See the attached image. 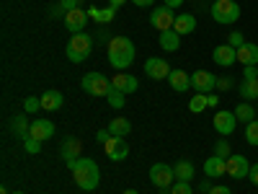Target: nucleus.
<instances>
[{"mask_svg": "<svg viewBox=\"0 0 258 194\" xmlns=\"http://www.w3.org/2000/svg\"><path fill=\"white\" fill-rule=\"evenodd\" d=\"M106 52H109L111 68H116V70H126L129 65L135 62V44H132V39H126V36H111Z\"/></svg>", "mask_w": 258, "mask_h": 194, "instance_id": "f257e3e1", "label": "nucleus"}, {"mask_svg": "<svg viewBox=\"0 0 258 194\" xmlns=\"http://www.w3.org/2000/svg\"><path fill=\"white\" fill-rule=\"evenodd\" d=\"M73 176H75V184L83 191H93L98 186V181H101L98 163L91 161V158H78L75 161V168H73Z\"/></svg>", "mask_w": 258, "mask_h": 194, "instance_id": "f03ea898", "label": "nucleus"}, {"mask_svg": "<svg viewBox=\"0 0 258 194\" xmlns=\"http://www.w3.org/2000/svg\"><path fill=\"white\" fill-rule=\"evenodd\" d=\"M91 52H93V36L85 34V31L73 34V39L68 41V47H64V55H68V60L75 62V65L85 62Z\"/></svg>", "mask_w": 258, "mask_h": 194, "instance_id": "7ed1b4c3", "label": "nucleus"}, {"mask_svg": "<svg viewBox=\"0 0 258 194\" xmlns=\"http://www.w3.org/2000/svg\"><path fill=\"white\" fill-rule=\"evenodd\" d=\"M212 18L217 21V24L230 26L240 18V6L235 3V0H214L212 3Z\"/></svg>", "mask_w": 258, "mask_h": 194, "instance_id": "20e7f679", "label": "nucleus"}, {"mask_svg": "<svg viewBox=\"0 0 258 194\" xmlns=\"http://www.w3.org/2000/svg\"><path fill=\"white\" fill-rule=\"evenodd\" d=\"M80 85H83V91L88 93V96L106 99V93L111 91V78H106V75H101V73H88V75H83Z\"/></svg>", "mask_w": 258, "mask_h": 194, "instance_id": "39448f33", "label": "nucleus"}, {"mask_svg": "<svg viewBox=\"0 0 258 194\" xmlns=\"http://www.w3.org/2000/svg\"><path fill=\"white\" fill-rule=\"evenodd\" d=\"M150 181H153L160 191L170 189L176 184V174H173V166H165V163H155L150 168Z\"/></svg>", "mask_w": 258, "mask_h": 194, "instance_id": "423d86ee", "label": "nucleus"}, {"mask_svg": "<svg viewBox=\"0 0 258 194\" xmlns=\"http://www.w3.org/2000/svg\"><path fill=\"white\" fill-rule=\"evenodd\" d=\"M150 26L158 29L160 34H163V31H170V29L176 26V13H173V8H168V6L155 8L153 13H150Z\"/></svg>", "mask_w": 258, "mask_h": 194, "instance_id": "0eeeda50", "label": "nucleus"}, {"mask_svg": "<svg viewBox=\"0 0 258 194\" xmlns=\"http://www.w3.org/2000/svg\"><path fill=\"white\" fill-rule=\"evenodd\" d=\"M145 75L153 78V80H168L170 65H168L163 57H150V60L145 62Z\"/></svg>", "mask_w": 258, "mask_h": 194, "instance_id": "6e6552de", "label": "nucleus"}, {"mask_svg": "<svg viewBox=\"0 0 258 194\" xmlns=\"http://www.w3.org/2000/svg\"><path fill=\"white\" fill-rule=\"evenodd\" d=\"M212 124L222 137H227V135L235 132V127H238V117H235V112H217L214 119H212Z\"/></svg>", "mask_w": 258, "mask_h": 194, "instance_id": "1a4fd4ad", "label": "nucleus"}, {"mask_svg": "<svg viewBox=\"0 0 258 194\" xmlns=\"http://www.w3.org/2000/svg\"><path fill=\"white\" fill-rule=\"evenodd\" d=\"M103 150H106V156H109L111 161H124L126 156H129V145H126V140L124 137H109V140H106L103 142Z\"/></svg>", "mask_w": 258, "mask_h": 194, "instance_id": "9d476101", "label": "nucleus"}, {"mask_svg": "<svg viewBox=\"0 0 258 194\" xmlns=\"http://www.w3.org/2000/svg\"><path fill=\"white\" fill-rule=\"evenodd\" d=\"M191 88H197V93H209L217 88V75H212L207 70H197L191 75Z\"/></svg>", "mask_w": 258, "mask_h": 194, "instance_id": "9b49d317", "label": "nucleus"}, {"mask_svg": "<svg viewBox=\"0 0 258 194\" xmlns=\"http://www.w3.org/2000/svg\"><path fill=\"white\" fill-rule=\"evenodd\" d=\"M212 60L217 62L220 68H232V65L238 62V50L230 47V44H220V47H214Z\"/></svg>", "mask_w": 258, "mask_h": 194, "instance_id": "f8f14e48", "label": "nucleus"}, {"mask_svg": "<svg viewBox=\"0 0 258 194\" xmlns=\"http://www.w3.org/2000/svg\"><path fill=\"white\" fill-rule=\"evenodd\" d=\"M88 13L85 11H80V8H75V11H68L64 13V26H68V31H73V34H80L83 29H85V24H88Z\"/></svg>", "mask_w": 258, "mask_h": 194, "instance_id": "ddd939ff", "label": "nucleus"}, {"mask_svg": "<svg viewBox=\"0 0 258 194\" xmlns=\"http://www.w3.org/2000/svg\"><path fill=\"white\" fill-rule=\"evenodd\" d=\"M225 163H227V174L232 179H245L250 174V163H248L245 156H230Z\"/></svg>", "mask_w": 258, "mask_h": 194, "instance_id": "4468645a", "label": "nucleus"}, {"mask_svg": "<svg viewBox=\"0 0 258 194\" xmlns=\"http://www.w3.org/2000/svg\"><path fill=\"white\" fill-rule=\"evenodd\" d=\"M225 174H227V163H225V158L212 156V158L204 161V176H207V179H222Z\"/></svg>", "mask_w": 258, "mask_h": 194, "instance_id": "2eb2a0df", "label": "nucleus"}, {"mask_svg": "<svg viewBox=\"0 0 258 194\" xmlns=\"http://www.w3.org/2000/svg\"><path fill=\"white\" fill-rule=\"evenodd\" d=\"M80 150H83V142L78 137H64V142L59 148V156L70 163V161H78L80 158Z\"/></svg>", "mask_w": 258, "mask_h": 194, "instance_id": "dca6fc26", "label": "nucleus"}, {"mask_svg": "<svg viewBox=\"0 0 258 194\" xmlns=\"http://www.w3.org/2000/svg\"><path fill=\"white\" fill-rule=\"evenodd\" d=\"M238 62L243 65V68H248V65L258 68V44H253V41H245V44L238 50Z\"/></svg>", "mask_w": 258, "mask_h": 194, "instance_id": "f3484780", "label": "nucleus"}, {"mask_svg": "<svg viewBox=\"0 0 258 194\" xmlns=\"http://www.w3.org/2000/svg\"><path fill=\"white\" fill-rule=\"evenodd\" d=\"M54 135V124L49 122V119H34L31 122V137H36V140H49Z\"/></svg>", "mask_w": 258, "mask_h": 194, "instance_id": "a211bd4d", "label": "nucleus"}, {"mask_svg": "<svg viewBox=\"0 0 258 194\" xmlns=\"http://www.w3.org/2000/svg\"><path fill=\"white\" fill-rule=\"evenodd\" d=\"M111 85L114 88H119L121 93H135L137 91V78L135 75H126V73H116L114 78H111Z\"/></svg>", "mask_w": 258, "mask_h": 194, "instance_id": "6ab92c4d", "label": "nucleus"}, {"mask_svg": "<svg viewBox=\"0 0 258 194\" xmlns=\"http://www.w3.org/2000/svg\"><path fill=\"white\" fill-rule=\"evenodd\" d=\"M168 83H170V88H173V91L183 93V91H188V88H191V75H186L183 70H170Z\"/></svg>", "mask_w": 258, "mask_h": 194, "instance_id": "aec40b11", "label": "nucleus"}, {"mask_svg": "<svg viewBox=\"0 0 258 194\" xmlns=\"http://www.w3.org/2000/svg\"><path fill=\"white\" fill-rule=\"evenodd\" d=\"M39 99H41V109H47V112H57L64 104V96L59 91H44Z\"/></svg>", "mask_w": 258, "mask_h": 194, "instance_id": "412c9836", "label": "nucleus"}, {"mask_svg": "<svg viewBox=\"0 0 258 194\" xmlns=\"http://www.w3.org/2000/svg\"><path fill=\"white\" fill-rule=\"evenodd\" d=\"M178 47H181V34H178L176 29L160 34V50H163V52H176Z\"/></svg>", "mask_w": 258, "mask_h": 194, "instance_id": "4be33fe9", "label": "nucleus"}, {"mask_svg": "<svg viewBox=\"0 0 258 194\" xmlns=\"http://www.w3.org/2000/svg\"><path fill=\"white\" fill-rule=\"evenodd\" d=\"M11 129H13V132H16L21 140H29V137H31V122L26 119V114H18V117H13Z\"/></svg>", "mask_w": 258, "mask_h": 194, "instance_id": "5701e85b", "label": "nucleus"}, {"mask_svg": "<svg viewBox=\"0 0 258 194\" xmlns=\"http://www.w3.org/2000/svg\"><path fill=\"white\" fill-rule=\"evenodd\" d=\"M106 129H109V132H111L114 137H126L129 132H132V122L116 117V119H111V122H109V127H106Z\"/></svg>", "mask_w": 258, "mask_h": 194, "instance_id": "b1692460", "label": "nucleus"}, {"mask_svg": "<svg viewBox=\"0 0 258 194\" xmlns=\"http://www.w3.org/2000/svg\"><path fill=\"white\" fill-rule=\"evenodd\" d=\"M181 36H186V34H191L194 29H197V18H194L191 13H181V16H176V26H173Z\"/></svg>", "mask_w": 258, "mask_h": 194, "instance_id": "393cba45", "label": "nucleus"}, {"mask_svg": "<svg viewBox=\"0 0 258 194\" xmlns=\"http://www.w3.org/2000/svg\"><path fill=\"white\" fill-rule=\"evenodd\" d=\"M173 174H176V181H191L194 174H197V168H194L191 161H178L173 166Z\"/></svg>", "mask_w": 258, "mask_h": 194, "instance_id": "a878e982", "label": "nucleus"}, {"mask_svg": "<svg viewBox=\"0 0 258 194\" xmlns=\"http://www.w3.org/2000/svg\"><path fill=\"white\" fill-rule=\"evenodd\" d=\"M88 16L96 21V24H111L114 16H116V8H111V6H109V8H101V11H98V8H91Z\"/></svg>", "mask_w": 258, "mask_h": 194, "instance_id": "bb28decb", "label": "nucleus"}, {"mask_svg": "<svg viewBox=\"0 0 258 194\" xmlns=\"http://www.w3.org/2000/svg\"><path fill=\"white\" fill-rule=\"evenodd\" d=\"M240 96L243 99H258V78H243L240 83Z\"/></svg>", "mask_w": 258, "mask_h": 194, "instance_id": "cd10ccee", "label": "nucleus"}, {"mask_svg": "<svg viewBox=\"0 0 258 194\" xmlns=\"http://www.w3.org/2000/svg\"><path fill=\"white\" fill-rule=\"evenodd\" d=\"M235 117H238V122H253L255 119V109H253V106L250 104H238V106H235Z\"/></svg>", "mask_w": 258, "mask_h": 194, "instance_id": "c85d7f7f", "label": "nucleus"}, {"mask_svg": "<svg viewBox=\"0 0 258 194\" xmlns=\"http://www.w3.org/2000/svg\"><path fill=\"white\" fill-rule=\"evenodd\" d=\"M207 106H209V104H207V93H197V96L188 101V109H191L194 114H202Z\"/></svg>", "mask_w": 258, "mask_h": 194, "instance_id": "c756f323", "label": "nucleus"}, {"mask_svg": "<svg viewBox=\"0 0 258 194\" xmlns=\"http://www.w3.org/2000/svg\"><path fill=\"white\" fill-rule=\"evenodd\" d=\"M126 93H121L119 88H114V85H111V91L109 93H106V99H109V104L114 106V109H121V106L126 104V99H124Z\"/></svg>", "mask_w": 258, "mask_h": 194, "instance_id": "7c9ffc66", "label": "nucleus"}, {"mask_svg": "<svg viewBox=\"0 0 258 194\" xmlns=\"http://www.w3.org/2000/svg\"><path fill=\"white\" fill-rule=\"evenodd\" d=\"M245 140H248V145H258V119L245 124Z\"/></svg>", "mask_w": 258, "mask_h": 194, "instance_id": "2f4dec72", "label": "nucleus"}, {"mask_svg": "<svg viewBox=\"0 0 258 194\" xmlns=\"http://www.w3.org/2000/svg\"><path fill=\"white\" fill-rule=\"evenodd\" d=\"M214 156H220V158L227 161V158L232 156V153H230V142H227V140H220L217 145H214Z\"/></svg>", "mask_w": 258, "mask_h": 194, "instance_id": "473e14b6", "label": "nucleus"}, {"mask_svg": "<svg viewBox=\"0 0 258 194\" xmlns=\"http://www.w3.org/2000/svg\"><path fill=\"white\" fill-rule=\"evenodd\" d=\"M168 191H170V194H194V191H191V184H188V181H176V184L170 186Z\"/></svg>", "mask_w": 258, "mask_h": 194, "instance_id": "72a5a7b5", "label": "nucleus"}, {"mask_svg": "<svg viewBox=\"0 0 258 194\" xmlns=\"http://www.w3.org/2000/svg\"><path fill=\"white\" fill-rule=\"evenodd\" d=\"M36 109H41V99L29 96V99L24 101V112H26V114H31V112H36Z\"/></svg>", "mask_w": 258, "mask_h": 194, "instance_id": "f704fd0d", "label": "nucleus"}, {"mask_svg": "<svg viewBox=\"0 0 258 194\" xmlns=\"http://www.w3.org/2000/svg\"><path fill=\"white\" fill-rule=\"evenodd\" d=\"M227 44H230V47H235V50H240V47L245 44V36H243L240 31H232V34H230V39H227Z\"/></svg>", "mask_w": 258, "mask_h": 194, "instance_id": "c9c22d12", "label": "nucleus"}, {"mask_svg": "<svg viewBox=\"0 0 258 194\" xmlns=\"http://www.w3.org/2000/svg\"><path fill=\"white\" fill-rule=\"evenodd\" d=\"M24 148H26V153H39V150H41V140L29 137V140H24Z\"/></svg>", "mask_w": 258, "mask_h": 194, "instance_id": "e433bc0d", "label": "nucleus"}, {"mask_svg": "<svg viewBox=\"0 0 258 194\" xmlns=\"http://www.w3.org/2000/svg\"><path fill=\"white\" fill-rule=\"evenodd\" d=\"M80 3H83V0H59V6H62V11H64V13L80 8Z\"/></svg>", "mask_w": 258, "mask_h": 194, "instance_id": "4c0bfd02", "label": "nucleus"}, {"mask_svg": "<svg viewBox=\"0 0 258 194\" xmlns=\"http://www.w3.org/2000/svg\"><path fill=\"white\" fill-rule=\"evenodd\" d=\"M217 88L220 91H230L232 88V80L230 78H217Z\"/></svg>", "mask_w": 258, "mask_h": 194, "instance_id": "58836bf2", "label": "nucleus"}, {"mask_svg": "<svg viewBox=\"0 0 258 194\" xmlns=\"http://www.w3.org/2000/svg\"><path fill=\"white\" fill-rule=\"evenodd\" d=\"M243 78H248V80L250 78H258V70L253 68V65H248V68H243Z\"/></svg>", "mask_w": 258, "mask_h": 194, "instance_id": "ea45409f", "label": "nucleus"}, {"mask_svg": "<svg viewBox=\"0 0 258 194\" xmlns=\"http://www.w3.org/2000/svg\"><path fill=\"white\" fill-rule=\"evenodd\" d=\"M109 137H111V132H109V129H98V135H96V140H98L101 145H103L106 140H109Z\"/></svg>", "mask_w": 258, "mask_h": 194, "instance_id": "a19ab883", "label": "nucleus"}, {"mask_svg": "<svg viewBox=\"0 0 258 194\" xmlns=\"http://www.w3.org/2000/svg\"><path fill=\"white\" fill-rule=\"evenodd\" d=\"M248 179L258 186V163H253V166H250V174H248Z\"/></svg>", "mask_w": 258, "mask_h": 194, "instance_id": "79ce46f5", "label": "nucleus"}, {"mask_svg": "<svg viewBox=\"0 0 258 194\" xmlns=\"http://www.w3.org/2000/svg\"><path fill=\"white\" fill-rule=\"evenodd\" d=\"M209 194H232V191H230V186H222V184H220V186H212Z\"/></svg>", "mask_w": 258, "mask_h": 194, "instance_id": "37998d69", "label": "nucleus"}, {"mask_svg": "<svg viewBox=\"0 0 258 194\" xmlns=\"http://www.w3.org/2000/svg\"><path fill=\"white\" fill-rule=\"evenodd\" d=\"M181 3H183V0H163V6H168V8H181Z\"/></svg>", "mask_w": 258, "mask_h": 194, "instance_id": "c03bdc74", "label": "nucleus"}, {"mask_svg": "<svg viewBox=\"0 0 258 194\" xmlns=\"http://www.w3.org/2000/svg\"><path fill=\"white\" fill-rule=\"evenodd\" d=\"M132 3H135L137 8H147V6H153L155 0H132Z\"/></svg>", "mask_w": 258, "mask_h": 194, "instance_id": "a18cd8bd", "label": "nucleus"}, {"mask_svg": "<svg viewBox=\"0 0 258 194\" xmlns=\"http://www.w3.org/2000/svg\"><path fill=\"white\" fill-rule=\"evenodd\" d=\"M52 16H54V18H64V11H62V6H59V3L52 8Z\"/></svg>", "mask_w": 258, "mask_h": 194, "instance_id": "49530a36", "label": "nucleus"}, {"mask_svg": "<svg viewBox=\"0 0 258 194\" xmlns=\"http://www.w3.org/2000/svg\"><path fill=\"white\" fill-rule=\"evenodd\" d=\"M199 189H202L204 194H209V191H212V184H209V181H202V184H199Z\"/></svg>", "mask_w": 258, "mask_h": 194, "instance_id": "de8ad7c7", "label": "nucleus"}, {"mask_svg": "<svg viewBox=\"0 0 258 194\" xmlns=\"http://www.w3.org/2000/svg\"><path fill=\"white\" fill-rule=\"evenodd\" d=\"M124 3H126V0H109V6H111V8H121Z\"/></svg>", "mask_w": 258, "mask_h": 194, "instance_id": "09e8293b", "label": "nucleus"}, {"mask_svg": "<svg viewBox=\"0 0 258 194\" xmlns=\"http://www.w3.org/2000/svg\"><path fill=\"white\" fill-rule=\"evenodd\" d=\"M217 101H220L217 96H209V93H207V104H209V106H217Z\"/></svg>", "mask_w": 258, "mask_h": 194, "instance_id": "8fccbe9b", "label": "nucleus"}, {"mask_svg": "<svg viewBox=\"0 0 258 194\" xmlns=\"http://www.w3.org/2000/svg\"><path fill=\"white\" fill-rule=\"evenodd\" d=\"M124 194H140V191H137V189H126Z\"/></svg>", "mask_w": 258, "mask_h": 194, "instance_id": "3c124183", "label": "nucleus"}, {"mask_svg": "<svg viewBox=\"0 0 258 194\" xmlns=\"http://www.w3.org/2000/svg\"><path fill=\"white\" fill-rule=\"evenodd\" d=\"M0 194H8V189H0Z\"/></svg>", "mask_w": 258, "mask_h": 194, "instance_id": "603ef678", "label": "nucleus"}, {"mask_svg": "<svg viewBox=\"0 0 258 194\" xmlns=\"http://www.w3.org/2000/svg\"><path fill=\"white\" fill-rule=\"evenodd\" d=\"M13 194H26V191H13Z\"/></svg>", "mask_w": 258, "mask_h": 194, "instance_id": "864d4df0", "label": "nucleus"}, {"mask_svg": "<svg viewBox=\"0 0 258 194\" xmlns=\"http://www.w3.org/2000/svg\"><path fill=\"white\" fill-rule=\"evenodd\" d=\"M255 70H258V68H255Z\"/></svg>", "mask_w": 258, "mask_h": 194, "instance_id": "5fc2aeb1", "label": "nucleus"}]
</instances>
